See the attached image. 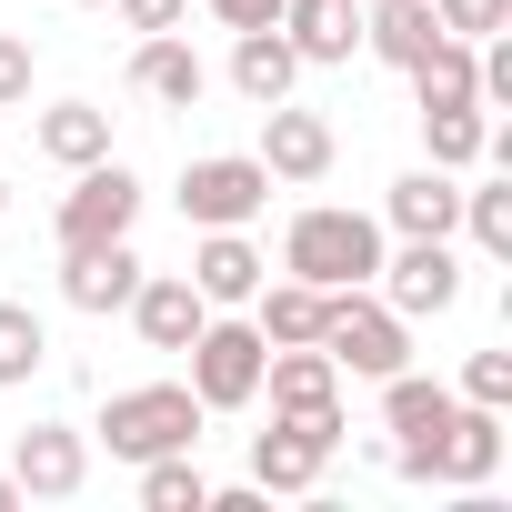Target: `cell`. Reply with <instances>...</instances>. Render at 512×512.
I'll use <instances>...</instances> for the list:
<instances>
[{
  "mask_svg": "<svg viewBox=\"0 0 512 512\" xmlns=\"http://www.w3.org/2000/svg\"><path fill=\"white\" fill-rule=\"evenodd\" d=\"M131 292H141V251H131V241L61 251V302H71V312H91V322H101V312H121Z\"/></svg>",
  "mask_w": 512,
  "mask_h": 512,
  "instance_id": "18",
  "label": "cell"
},
{
  "mask_svg": "<svg viewBox=\"0 0 512 512\" xmlns=\"http://www.w3.org/2000/svg\"><path fill=\"white\" fill-rule=\"evenodd\" d=\"M322 312H332V292H312V282H262V292H251V332H262L272 352L282 342H322Z\"/></svg>",
  "mask_w": 512,
  "mask_h": 512,
  "instance_id": "22",
  "label": "cell"
},
{
  "mask_svg": "<svg viewBox=\"0 0 512 512\" xmlns=\"http://www.w3.org/2000/svg\"><path fill=\"white\" fill-rule=\"evenodd\" d=\"M452 221H462V171H402L392 191H382V231H402V241H452Z\"/></svg>",
  "mask_w": 512,
  "mask_h": 512,
  "instance_id": "16",
  "label": "cell"
},
{
  "mask_svg": "<svg viewBox=\"0 0 512 512\" xmlns=\"http://www.w3.org/2000/svg\"><path fill=\"white\" fill-rule=\"evenodd\" d=\"M201 422H211V412H201V392H191V382H131V392H111V402H101V422H91V432H101V452H111V462H131V472H141V462H161V452H201Z\"/></svg>",
  "mask_w": 512,
  "mask_h": 512,
  "instance_id": "2",
  "label": "cell"
},
{
  "mask_svg": "<svg viewBox=\"0 0 512 512\" xmlns=\"http://www.w3.org/2000/svg\"><path fill=\"white\" fill-rule=\"evenodd\" d=\"M292 81H302V61H292V41H282V31H231V91H241L251 111L292 101Z\"/></svg>",
  "mask_w": 512,
  "mask_h": 512,
  "instance_id": "21",
  "label": "cell"
},
{
  "mask_svg": "<svg viewBox=\"0 0 512 512\" xmlns=\"http://www.w3.org/2000/svg\"><path fill=\"white\" fill-rule=\"evenodd\" d=\"M262 282H272V262H262V241H251V231H201V251H191V292H201L211 312H241Z\"/></svg>",
  "mask_w": 512,
  "mask_h": 512,
  "instance_id": "14",
  "label": "cell"
},
{
  "mask_svg": "<svg viewBox=\"0 0 512 512\" xmlns=\"http://www.w3.org/2000/svg\"><path fill=\"white\" fill-rule=\"evenodd\" d=\"M111 11H121V21L151 41V31H181V21H191V0H111Z\"/></svg>",
  "mask_w": 512,
  "mask_h": 512,
  "instance_id": "32",
  "label": "cell"
},
{
  "mask_svg": "<svg viewBox=\"0 0 512 512\" xmlns=\"http://www.w3.org/2000/svg\"><path fill=\"white\" fill-rule=\"evenodd\" d=\"M372 292H382L402 322H442V312L462 302V262H452V241H402V251H382Z\"/></svg>",
  "mask_w": 512,
  "mask_h": 512,
  "instance_id": "9",
  "label": "cell"
},
{
  "mask_svg": "<svg viewBox=\"0 0 512 512\" xmlns=\"http://www.w3.org/2000/svg\"><path fill=\"white\" fill-rule=\"evenodd\" d=\"M412 101H422V111H462V101H482V51L442 31V41L412 61Z\"/></svg>",
  "mask_w": 512,
  "mask_h": 512,
  "instance_id": "23",
  "label": "cell"
},
{
  "mask_svg": "<svg viewBox=\"0 0 512 512\" xmlns=\"http://www.w3.org/2000/svg\"><path fill=\"white\" fill-rule=\"evenodd\" d=\"M131 91H141V101H161V111H201L211 61H201L181 31H151V41H131Z\"/></svg>",
  "mask_w": 512,
  "mask_h": 512,
  "instance_id": "15",
  "label": "cell"
},
{
  "mask_svg": "<svg viewBox=\"0 0 512 512\" xmlns=\"http://www.w3.org/2000/svg\"><path fill=\"white\" fill-rule=\"evenodd\" d=\"M322 352H332V372L382 382V372L412 362V322H402L372 282H352V292H332V312H322Z\"/></svg>",
  "mask_w": 512,
  "mask_h": 512,
  "instance_id": "3",
  "label": "cell"
},
{
  "mask_svg": "<svg viewBox=\"0 0 512 512\" xmlns=\"http://www.w3.org/2000/svg\"><path fill=\"white\" fill-rule=\"evenodd\" d=\"M422 161H432V171H472V161H492V111H482V101H462V111H422Z\"/></svg>",
  "mask_w": 512,
  "mask_h": 512,
  "instance_id": "25",
  "label": "cell"
},
{
  "mask_svg": "<svg viewBox=\"0 0 512 512\" xmlns=\"http://www.w3.org/2000/svg\"><path fill=\"white\" fill-rule=\"evenodd\" d=\"M272 31L292 41L302 71H342V61L362 51V0H282V21H272Z\"/></svg>",
  "mask_w": 512,
  "mask_h": 512,
  "instance_id": "13",
  "label": "cell"
},
{
  "mask_svg": "<svg viewBox=\"0 0 512 512\" xmlns=\"http://www.w3.org/2000/svg\"><path fill=\"white\" fill-rule=\"evenodd\" d=\"M432 21L452 41H492V31H512V0H432Z\"/></svg>",
  "mask_w": 512,
  "mask_h": 512,
  "instance_id": "29",
  "label": "cell"
},
{
  "mask_svg": "<svg viewBox=\"0 0 512 512\" xmlns=\"http://www.w3.org/2000/svg\"><path fill=\"white\" fill-rule=\"evenodd\" d=\"M191 392H201V412H251V402H262V362H272V342L262 332H251V322H201L191 332Z\"/></svg>",
  "mask_w": 512,
  "mask_h": 512,
  "instance_id": "5",
  "label": "cell"
},
{
  "mask_svg": "<svg viewBox=\"0 0 512 512\" xmlns=\"http://www.w3.org/2000/svg\"><path fill=\"white\" fill-rule=\"evenodd\" d=\"M81 11H111V0H81Z\"/></svg>",
  "mask_w": 512,
  "mask_h": 512,
  "instance_id": "36",
  "label": "cell"
},
{
  "mask_svg": "<svg viewBox=\"0 0 512 512\" xmlns=\"http://www.w3.org/2000/svg\"><path fill=\"white\" fill-rule=\"evenodd\" d=\"M41 362H51V332H41V312H31V302H0V392H21Z\"/></svg>",
  "mask_w": 512,
  "mask_h": 512,
  "instance_id": "27",
  "label": "cell"
},
{
  "mask_svg": "<svg viewBox=\"0 0 512 512\" xmlns=\"http://www.w3.org/2000/svg\"><path fill=\"white\" fill-rule=\"evenodd\" d=\"M502 472V412L492 402H452V422L432 432V482L442 492H482Z\"/></svg>",
  "mask_w": 512,
  "mask_h": 512,
  "instance_id": "11",
  "label": "cell"
},
{
  "mask_svg": "<svg viewBox=\"0 0 512 512\" xmlns=\"http://www.w3.org/2000/svg\"><path fill=\"white\" fill-rule=\"evenodd\" d=\"M262 392H272V412H332V402H342V372H332L322 342H282V352L262 362Z\"/></svg>",
  "mask_w": 512,
  "mask_h": 512,
  "instance_id": "19",
  "label": "cell"
},
{
  "mask_svg": "<svg viewBox=\"0 0 512 512\" xmlns=\"http://www.w3.org/2000/svg\"><path fill=\"white\" fill-rule=\"evenodd\" d=\"M141 512H211V482H201V462H191V452H161V462H141Z\"/></svg>",
  "mask_w": 512,
  "mask_h": 512,
  "instance_id": "26",
  "label": "cell"
},
{
  "mask_svg": "<svg viewBox=\"0 0 512 512\" xmlns=\"http://www.w3.org/2000/svg\"><path fill=\"white\" fill-rule=\"evenodd\" d=\"M201 11H211L221 31H272V21H282V0H201Z\"/></svg>",
  "mask_w": 512,
  "mask_h": 512,
  "instance_id": "33",
  "label": "cell"
},
{
  "mask_svg": "<svg viewBox=\"0 0 512 512\" xmlns=\"http://www.w3.org/2000/svg\"><path fill=\"white\" fill-rule=\"evenodd\" d=\"M462 402L512 412V352H472V362H462Z\"/></svg>",
  "mask_w": 512,
  "mask_h": 512,
  "instance_id": "30",
  "label": "cell"
},
{
  "mask_svg": "<svg viewBox=\"0 0 512 512\" xmlns=\"http://www.w3.org/2000/svg\"><path fill=\"white\" fill-rule=\"evenodd\" d=\"M382 221L372 211H342V201H312V211H292V231H282V272L292 282H312V292H352V282H372L382 272Z\"/></svg>",
  "mask_w": 512,
  "mask_h": 512,
  "instance_id": "1",
  "label": "cell"
},
{
  "mask_svg": "<svg viewBox=\"0 0 512 512\" xmlns=\"http://www.w3.org/2000/svg\"><path fill=\"white\" fill-rule=\"evenodd\" d=\"M342 402L332 412H272V432H251V482L262 492H312L322 482V462L342 452Z\"/></svg>",
  "mask_w": 512,
  "mask_h": 512,
  "instance_id": "7",
  "label": "cell"
},
{
  "mask_svg": "<svg viewBox=\"0 0 512 512\" xmlns=\"http://www.w3.org/2000/svg\"><path fill=\"white\" fill-rule=\"evenodd\" d=\"M131 221H141V181L101 151V161H81L71 171V191H61V211H51V231H61V251H101V241H131Z\"/></svg>",
  "mask_w": 512,
  "mask_h": 512,
  "instance_id": "6",
  "label": "cell"
},
{
  "mask_svg": "<svg viewBox=\"0 0 512 512\" xmlns=\"http://www.w3.org/2000/svg\"><path fill=\"white\" fill-rule=\"evenodd\" d=\"M262 211H272L262 151H201V161L181 171V221H191V231H251Z\"/></svg>",
  "mask_w": 512,
  "mask_h": 512,
  "instance_id": "4",
  "label": "cell"
},
{
  "mask_svg": "<svg viewBox=\"0 0 512 512\" xmlns=\"http://www.w3.org/2000/svg\"><path fill=\"white\" fill-rule=\"evenodd\" d=\"M21 101H31V41L0 31V111H21Z\"/></svg>",
  "mask_w": 512,
  "mask_h": 512,
  "instance_id": "31",
  "label": "cell"
},
{
  "mask_svg": "<svg viewBox=\"0 0 512 512\" xmlns=\"http://www.w3.org/2000/svg\"><path fill=\"white\" fill-rule=\"evenodd\" d=\"M0 211H11V181H0Z\"/></svg>",
  "mask_w": 512,
  "mask_h": 512,
  "instance_id": "35",
  "label": "cell"
},
{
  "mask_svg": "<svg viewBox=\"0 0 512 512\" xmlns=\"http://www.w3.org/2000/svg\"><path fill=\"white\" fill-rule=\"evenodd\" d=\"M332 161H342V141H332L322 111H292V101L262 111V171H272V181L312 191V181H332Z\"/></svg>",
  "mask_w": 512,
  "mask_h": 512,
  "instance_id": "10",
  "label": "cell"
},
{
  "mask_svg": "<svg viewBox=\"0 0 512 512\" xmlns=\"http://www.w3.org/2000/svg\"><path fill=\"white\" fill-rule=\"evenodd\" d=\"M121 312H131V332H141L151 352H191V332L211 322V302L191 292V272H141V292H131Z\"/></svg>",
  "mask_w": 512,
  "mask_h": 512,
  "instance_id": "17",
  "label": "cell"
},
{
  "mask_svg": "<svg viewBox=\"0 0 512 512\" xmlns=\"http://www.w3.org/2000/svg\"><path fill=\"white\" fill-rule=\"evenodd\" d=\"M31 141H41V161L81 171V161H101V151H111V111H101V101H51Z\"/></svg>",
  "mask_w": 512,
  "mask_h": 512,
  "instance_id": "24",
  "label": "cell"
},
{
  "mask_svg": "<svg viewBox=\"0 0 512 512\" xmlns=\"http://www.w3.org/2000/svg\"><path fill=\"white\" fill-rule=\"evenodd\" d=\"M452 231H472V251H482V262H512V181L462 191V221H452Z\"/></svg>",
  "mask_w": 512,
  "mask_h": 512,
  "instance_id": "28",
  "label": "cell"
},
{
  "mask_svg": "<svg viewBox=\"0 0 512 512\" xmlns=\"http://www.w3.org/2000/svg\"><path fill=\"white\" fill-rule=\"evenodd\" d=\"M432 41H442L432 0H362V51H372L382 71H412V61H422Z\"/></svg>",
  "mask_w": 512,
  "mask_h": 512,
  "instance_id": "20",
  "label": "cell"
},
{
  "mask_svg": "<svg viewBox=\"0 0 512 512\" xmlns=\"http://www.w3.org/2000/svg\"><path fill=\"white\" fill-rule=\"evenodd\" d=\"M11 482H21V502H71V492L91 482V442H81L71 422H31V432L11 442Z\"/></svg>",
  "mask_w": 512,
  "mask_h": 512,
  "instance_id": "12",
  "label": "cell"
},
{
  "mask_svg": "<svg viewBox=\"0 0 512 512\" xmlns=\"http://www.w3.org/2000/svg\"><path fill=\"white\" fill-rule=\"evenodd\" d=\"M452 402H462V392H452V382H422L412 362L382 372V432H402V442H392V472H402V482H432V432L452 422Z\"/></svg>",
  "mask_w": 512,
  "mask_h": 512,
  "instance_id": "8",
  "label": "cell"
},
{
  "mask_svg": "<svg viewBox=\"0 0 512 512\" xmlns=\"http://www.w3.org/2000/svg\"><path fill=\"white\" fill-rule=\"evenodd\" d=\"M0 512H21V482H11V472H0Z\"/></svg>",
  "mask_w": 512,
  "mask_h": 512,
  "instance_id": "34",
  "label": "cell"
}]
</instances>
